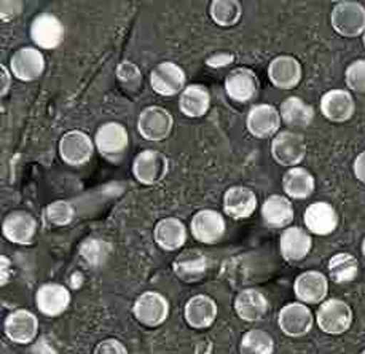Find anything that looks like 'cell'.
I'll use <instances>...</instances> for the list:
<instances>
[{"label":"cell","mask_w":365,"mask_h":354,"mask_svg":"<svg viewBox=\"0 0 365 354\" xmlns=\"http://www.w3.org/2000/svg\"><path fill=\"white\" fill-rule=\"evenodd\" d=\"M330 23L335 32L340 34L341 37H359L365 32V6L361 2L354 0H344L338 2L332 15H330Z\"/></svg>","instance_id":"6da1fadb"},{"label":"cell","mask_w":365,"mask_h":354,"mask_svg":"<svg viewBox=\"0 0 365 354\" xmlns=\"http://www.w3.org/2000/svg\"><path fill=\"white\" fill-rule=\"evenodd\" d=\"M316 323L319 329L329 335H341L353 324V310L346 302L338 300V298H329L317 308Z\"/></svg>","instance_id":"7a4b0ae2"},{"label":"cell","mask_w":365,"mask_h":354,"mask_svg":"<svg viewBox=\"0 0 365 354\" xmlns=\"http://www.w3.org/2000/svg\"><path fill=\"white\" fill-rule=\"evenodd\" d=\"M272 155L278 165L295 168L305 160L307 142L300 133L281 131L273 138Z\"/></svg>","instance_id":"3957f363"},{"label":"cell","mask_w":365,"mask_h":354,"mask_svg":"<svg viewBox=\"0 0 365 354\" xmlns=\"http://www.w3.org/2000/svg\"><path fill=\"white\" fill-rule=\"evenodd\" d=\"M174 118L166 108L150 106L140 112L138 120V129L140 136L147 141H165L173 131Z\"/></svg>","instance_id":"277c9868"},{"label":"cell","mask_w":365,"mask_h":354,"mask_svg":"<svg viewBox=\"0 0 365 354\" xmlns=\"http://www.w3.org/2000/svg\"><path fill=\"white\" fill-rule=\"evenodd\" d=\"M185 72L180 66L165 61L155 66L150 72V85L160 96H175L185 90Z\"/></svg>","instance_id":"5b68a950"},{"label":"cell","mask_w":365,"mask_h":354,"mask_svg":"<svg viewBox=\"0 0 365 354\" xmlns=\"http://www.w3.org/2000/svg\"><path fill=\"white\" fill-rule=\"evenodd\" d=\"M64 24L51 13H40L31 24V39L38 49L55 50L64 40Z\"/></svg>","instance_id":"8992f818"},{"label":"cell","mask_w":365,"mask_h":354,"mask_svg":"<svg viewBox=\"0 0 365 354\" xmlns=\"http://www.w3.org/2000/svg\"><path fill=\"white\" fill-rule=\"evenodd\" d=\"M279 329L287 337L299 338L307 335L314 325V316L305 303L295 302L281 308L278 316Z\"/></svg>","instance_id":"52a82bcc"},{"label":"cell","mask_w":365,"mask_h":354,"mask_svg":"<svg viewBox=\"0 0 365 354\" xmlns=\"http://www.w3.org/2000/svg\"><path fill=\"white\" fill-rule=\"evenodd\" d=\"M169 161L158 151L140 152L133 161V174L144 186H153L166 177Z\"/></svg>","instance_id":"ba28073f"},{"label":"cell","mask_w":365,"mask_h":354,"mask_svg":"<svg viewBox=\"0 0 365 354\" xmlns=\"http://www.w3.org/2000/svg\"><path fill=\"white\" fill-rule=\"evenodd\" d=\"M94 152L93 139L83 131L73 129L66 133L59 142V155L69 166H80L90 161Z\"/></svg>","instance_id":"9c48e42d"},{"label":"cell","mask_w":365,"mask_h":354,"mask_svg":"<svg viewBox=\"0 0 365 354\" xmlns=\"http://www.w3.org/2000/svg\"><path fill=\"white\" fill-rule=\"evenodd\" d=\"M224 216L214 209H201L193 216L190 230L195 240L202 244L219 243L225 235Z\"/></svg>","instance_id":"30bf717a"},{"label":"cell","mask_w":365,"mask_h":354,"mask_svg":"<svg viewBox=\"0 0 365 354\" xmlns=\"http://www.w3.org/2000/svg\"><path fill=\"white\" fill-rule=\"evenodd\" d=\"M133 313L142 325L157 328L169 316V303L158 292H144L134 303Z\"/></svg>","instance_id":"8fae6325"},{"label":"cell","mask_w":365,"mask_h":354,"mask_svg":"<svg viewBox=\"0 0 365 354\" xmlns=\"http://www.w3.org/2000/svg\"><path fill=\"white\" fill-rule=\"evenodd\" d=\"M281 113L278 108L272 104H257L247 113L246 126L247 131L254 138L267 139L278 134L281 126Z\"/></svg>","instance_id":"7c38bea8"},{"label":"cell","mask_w":365,"mask_h":354,"mask_svg":"<svg viewBox=\"0 0 365 354\" xmlns=\"http://www.w3.org/2000/svg\"><path fill=\"white\" fill-rule=\"evenodd\" d=\"M128 144H130V136H128L126 128L117 121L104 123L94 136V146L107 158L123 155Z\"/></svg>","instance_id":"4fadbf2b"},{"label":"cell","mask_w":365,"mask_h":354,"mask_svg":"<svg viewBox=\"0 0 365 354\" xmlns=\"http://www.w3.org/2000/svg\"><path fill=\"white\" fill-rule=\"evenodd\" d=\"M268 77L269 81L279 90H292L300 84L303 77L300 61L294 56H289V54L276 56L268 66Z\"/></svg>","instance_id":"5bb4252c"},{"label":"cell","mask_w":365,"mask_h":354,"mask_svg":"<svg viewBox=\"0 0 365 354\" xmlns=\"http://www.w3.org/2000/svg\"><path fill=\"white\" fill-rule=\"evenodd\" d=\"M10 71L21 81L37 80L45 71V56L38 49L24 46L11 56Z\"/></svg>","instance_id":"9a60e30c"},{"label":"cell","mask_w":365,"mask_h":354,"mask_svg":"<svg viewBox=\"0 0 365 354\" xmlns=\"http://www.w3.org/2000/svg\"><path fill=\"white\" fill-rule=\"evenodd\" d=\"M297 298L305 305H316L326 300L329 292V279L321 271L309 270L302 273L294 283Z\"/></svg>","instance_id":"2e32d148"},{"label":"cell","mask_w":365,"mask_h":354,"mask_svg":"<svg viewBox=\"0 0 365 354\" xmlns=\"http://www.w3.org/2000/svg\"><path fill=\"white\" fill-rule=\"evenodd\" d=\"M36 303L38 311L42 313L43 316L56 318L59 315H63V313L69 308L71 292L63 284H43L42 288L37 290Z\"/></svg>","instance_id":"e0dca14e"},{"label":"cell","mask_w":365,"mask_h":354,"mask_svg":"<svg viewBox=\"0 0 365 354\" xmlns=\"http://www.w3.org/2000/svg\"><path fill=\"white\" fill-rule=\"evenodd\" d=\"M321 112L334 123H344L353 118L356 102L353 94L346 90H330L321 98Z\"/></svg>","instance_id":"ac0fdd59"},{"label":"cell","mask_w":365,"mask_h":354,"mask_svg":"<svg viewBox=\"0 0 365 354\" xmlns=\"http://www.w3.org/2000/svg\"><path fill=\"white\" fill-rule=\"evenodd\" d=\"M303 222L311 233L327 236L334 233L338 227V214L330 203L316 201L307 208L305 214H303Z\"/></svg>","instance_id":"d6986e66"},{"label":"cell","mask_w":365,"mask_h":354,"mask_svg":"<svg viewBox=\"0 0 365 354\" xmlns=\"http://www.w3.org/2000/svg\"><path fill=\"white\" fill-rule=\"evenodd\" d=\"M5 335L9 337L13 343L28 345L34 342L38 332L37 318L28 310H16L11 315L6 316L4 325Z\"/></svg>","instance_id":"ffe728a7"},{"label":"cell","mask_w":365,"mask_h":354,"mask_svg":"<svg viewBox=\"0 0 365 354\" xmlns=\"http://www.w3.org/2000/svg\"><path fill=\"white\" fill-rule=\"evenodd\" d=\"M225 91L230 98L238 102H247L259 93V79L255 72L247 67H238L225 79Z\"/></svg>","instance_id":"44dd1931"},{"label":"cell","mask_w":365,"mask_h":354,"mask_svg":"<svg viewBox=\"0 0 365 354\" xmlns=\"http://www.w3.org/2000/svg\"><path fill=\"white\" fill-rule=\"evenodd\" d=\"M311 248H313V240L305 228L302 227H287L282 231L279 240L281 256L287 262H300L305 258Z\"/></svg>","instance_id":"7402d4cb"},{"label":"cell","mask_w":365,"mask_h":354,"mask_svg":"<svg viewBox=\"0 0 365 354\" xmlns=\"http://www.w3.org/2000/svg\"><path fill=\"white\" fill-rule=\"evenodd\" d=\"M4 236L10 243L29 244L32 243L37 231V222L26 211H15L4 219Z\"/></svg>","instance_id":"603a6c76"},{"label":"cell","mask_w":365,"mask_h":354,"mask_svg":"<svg viewBox=\"0 0 365 354\" xmlns=\"http://www.w3.org/2000/svg\"><path fill=\"white\" fill-rule=\"evenodd\" d=\"M174 273L180 281L197 283L205 278L207 271V257L198 249H187L175 257Z\"/></svg>","instance_id":"cb8c5ba5"},{"label":"cell","mask_w":365,"mask_h":354,"mask_svg":"<svg viewBox=\"0 0 365 354\" xmlns=\"http://www.w3.org/2000/svg\"><path fill=\"white\" fill-rule=\"evenodd\" d=\"M224 209L233 219H247L257 209V196L247 187H232L227 190L224 196Z\"/></svg>","instance_id":"d4e9b609"},{"label":"cell","mask_w":365,"mask_h":354,"mask_svg":"<svg viewBox=\"0 0 365 354\" xmlns=\"http://www.w3.org/2000/svg\"><path fill=\"white\" fill-rule=\"evenodd\" d=\"M263 222L272 228L289 227L294 221V206L282 195H272L262 204Z\"/></svg>","instance_id":"484cf974"},{"label":"cell","mask_w":365,"mask_h":354,"mask_svg":"<svg viewBox=\"0 0 365 354\" xmlns=\"http://www.w3.org/2000/svg\"><path fill=\"white\" fill-rule=\"evenodd\" d=\"M217 318V303L207 295H195L185 305V319L193 329H207Z\"/></svg>","instance_id":"4316f807"},{"label":"cell","mask_w":365,"mask_h":354,"mask_svg":"<svg viewBox=\"0 0 365 354\" xmlns=\"http://www.w3.org/2000/svg\"><path fill=\"white\" fill-rule=\"evenodd\" d=\"M155 243L165 251H178L187 241V228L175 217H166L155 226Z\"/></svg>","instance_id":"83f0119b"},{"label":"cell","mask_w":365,"mask_h":354,"mask_svg":"<svg viewBox=\"0 0 365 354\" xmlns=\"http://www.w3.org/2000/svg\"><path fill=\"white\" fill-rule=\"evenodd\" d=\"M235 311L242 321L255 323L267 315L268 300L257 289H246L238 294L235 300Z\"/></svg>","instance_id":"f1b7e54d"},{"label":"cell","mask_w":365,"mask_h":354,"mask_svg":"<svg viewBox=\"0 0 365 354\" xmlns=\"http://www.w3.org/2000/svg\"><path fill=\"white\" fill-rule=\"evenodd\" d=\"M282 188L289 198L307 200L316 188L314 176L302 166L290 168L282 177Z\"/></svg>","instance_id":"f546056e"},{"label":"cell","mask_w":365,"mask_h":354,"mask_svg":"<svg viewBox=\"0 0 365 354\" xmlns=\"http://www.w3.org/2000/svg\"><path fill=\"white\" fill-rule=\"evenodd\" d=\"M281 118L286 125L297 129L308 128L314 120V108L299 96H290L284 99L279 107Z\"/></svg>","instance_id":"4dcf8cb0"},{"label":"cell","mask_w":365,"mask_h":354,"mask_svg":"<svg viewBox=\"0 0 365 354\" xmlns=\"http://www.w3.org/2000/svg\"><path fill=\"white\" fill-rule=\"evenodd\" d=\"M211 106V94L202 85H188L180 93L179 107L184 115L190 118H200L209 111Z\"/></svg>","instance_id":"1f68e13d"},{"label":"cell","mask_w":365,"mask_h":354,"mask_svg":"<svg viewBox=\"0 0 365 354\" xmlns=\"http://www.w3.org/2000/svg\"><path fill=\"white\" fill-rule=\"evenodd\" d=\"M359 273V262L353 254L338 253L329 261V276L336 284L353 283Z\"/></svg>","instance_id":"d6a6232c"},{"label":"cell","mask_w":365,"mask_h":354,"mask_svg":"<svg viewBox=\"0 0 365 354\" xmlns=\"http://www.w3.org/2000/svg\"><path fill=\"white\" fill-rule=\"evenodd\" d=\"M212 21L220 27H230L238 24L242 10L238 0H214L209 9Z\"/></svg>","instance_id":"836d02e7"},{"label":"cell","mask_w":365,"mask_h":354,"mask_svg":"<svg viewBox=\"0 0 365 354\" xmlns=\"http://www.w3.org/2000/svg\"><path fill=\"white\" fill-rule=\"evenodd\" d=\"M240 351L241 354H273L274 342L265 330L254 329L242 335Z\"/></svg>","instance_id":"e575fe53"},{"label":"cell","mask_w":365,"mask_h":354,"mask_svg":"<svg viewBox=\"0 0 365 354\" xmlns=\"http://www.w3.org/2000/svg\"><path fill=\"white\" fill-rule=\"evenodd\" d=\"M73 217H76V209H73V206L69 201L58 200L46 208V219L56 227L69 226V223L73 221Z\"/></svg>","instance_id":"d590c367"},{"label":"cell","mask_w":365,"mask_h":354,"mask_svg":"<svg viewBox=\"0 0 365 354\" xmlns=\"http://www.w3.org/2000/svg\"><path fill=\"white\" fill-rule=\"evenodd\" d=\"M344 80L351 91L365 93V59H357L348 66Z\"/></svg>","instance_id":"8d00e7d4"},{"label":"cell","mask_w":365,"mask_h":354,"mask_svg":"<svg viewBox=\"0 0 365 354\" xmlns=\"http://www.w3.org/2000/svg\"><path fill=\"white\" fill-rule=\"evenodd\" d=\"M80 253L91 265H99L107 258V244L99 240H88L82 244Z\"/></svg>","instance_id":"74e56055"},{"label":"cell","mask_w":365,"mask_h":354,"mask_svg":"<svg viewBox=\"0 0 365 354\" xmlns=\"http://www.w3.org/2000/svg\"><path fill=\"white\" fill-rule=\"evenodd\" d=\"M117 79L121 81V85L125 88H133V90H138L140 86V71L138 69L136 64L130 63V61H125L117 67Z\"/></svg>","instance_id":"f35d334b"},{"label":"cell","mask_w":365,"mask_h":354,"mask_svg":"<svg viewBox=\"0 0 365 354\" xmlns=\"http://www.w3.org/2000/svg\"><path fill=\"white\" fill-rule=\"evenodd\" d=\"M93 354H128V350L123 343L118 342V340L107 338L103 340V342L94 348Z\"/></svg>","instance_id":"ab89813d"},{"label":"cell","mask_w":365,"mask_h":354,"mask_svg":"<svg viewBox=\"0 0 365 354\" xmlns=\"http://www.w3.org/2000/svg\"><path fill=\"white\" fill-rule=\"evenodd\" d=\"M233 61H235V54L228 51H220V53H214L212 56H209L206 59V64L209 67H214V69H219V67H225L228 64H232Z\"/></svg>","instance_id":"60d3db41"},{"label":"cell","mask_w":365,"mask_h":354,"mask_svg":"<svg viewBox=\"0 0 365 354\" xmlns=\"http://www.w3.org/2000/svg\"><path fill=\"white\" fill-rule=\"evenodd\" d=\"M2 21H11L13 18L21 13V2H2Z\"/></svg>","instance_id":"b9f144b4"},{"label":"cell","mask_w":365,"mask_h":354,"mask_svg":"<svg viewBox=\"0 0 365 354\" xmlns=\"http://www.w3.org/2000/svg\"><path fill=\"white\" fill-rule=\"evenodd\" d=\"M353 171H354L356 179L361 181L362 183H365V151L356 156L354 165H353Z\"/></svg>","instance_id":"7bdbcfd3"},{"label":"cell","mask_w":365,"mask_h":354,"mask_svg":"<svg viewBox=\"0 0 365 354\" xmlns=\"http://www.w3.org/2000/svg\"><path fill=\"white\" fill-rule=\"evenodd\" d=\"M0 72H2V91H0V94H2V98H4L10 90V85H11V77L10 76H11V74L9 72V69H6L5 66L0 67Z\"/></svg>","instance_id":"ee69618b"},{"label":"cell","mask_w":365,"mask_h":354,"mask_svg":"<svg viewBox=\"0 0 365 354\" xmlns=\"http://www.w3.org/2000/svg\"><path fill=\"white\" fill-rule=\"evenodd\" d=\"M0 261H2V285H4L9 283V279L11 276V262L9 261V257L5 256H2Z\"/></svg>","instance_id":"f6af8a7d"},{"label":"cell","mask_w":365,"mask_h":354,"mask_svg":"<svg viewBox=\"0 0 365 354\" xmlns=\"http://www.w3.org/2000/svg\"><path fill=\"white\" fill-rule=\"evenodd\" d=\"M362 256L365 257V238H364V241H362Z\"/></svg>","instance_id":"bcb514c9"},{"label":"cell","mask_w":365,"mask_h":354,"mask_svg":"<svg viewBox=\"0 0 365 354\" xmlns=\"http://www.w3.org/2000/svg\"><path fill=\"white\" fill-rule=\"evenodd\" d=\"M362 42H364V46H365V32H364V36H362Z\"/></svg>","instance_id":"7dc6e473"},{"label":"cell","mask_w":365,"mask_h":354,"mask_svg":"<svg viewBox=\"0 0 365 354\" xmlns=\"http://www.w3.org/2000/svg\"><path fill=\"white\" fill-rule=\"evenodd\" d=\"M361 354H365V350H364V351H362V353H361Z\"/></svg>","instance_id":"c3c4849f"}]
</instances>
